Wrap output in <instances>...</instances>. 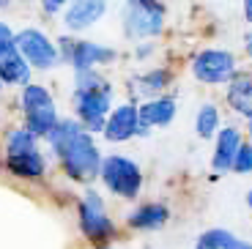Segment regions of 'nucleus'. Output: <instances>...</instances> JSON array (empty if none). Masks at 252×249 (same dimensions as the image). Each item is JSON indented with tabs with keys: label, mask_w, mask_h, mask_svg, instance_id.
Returning a JSON list of instances; mask_svg holds the SVG:
<instances>
[{
	"label": "nucleus",
	"mask_w": 252,
	"mask_h": 249,
	"mask_svg": "<svg viewBox=\"0 0 252 249\" xmlns=\"http://www.w3.org/2000/svg\"><path fill=\"white\" fill-rule=\"evenodd\" d=\"M50 145L61 159V167L74 181H91L101 170V154L96 148L94 137L74 121H58L52 129Z\"/></svg>",
	"instance_id": "f257e3e1"
},
{
	"label": "nucleus",
	"mask_w": 252,
	"mask_h": 249,
	"mask_svg": "<svg viewBox=\"0 0 252 249\" xmlns=\"http://www.w3.org/2000/svg\"><path fill=\"white\" fill-rule=\"evenodd\" d=\"M74 107L80 126L88 134L91 131H104V124L113 112V88L96 71H82V74H77Z\"/></svg>",
	"instance_id": "f03ea898"
},
{
	"label": "nucleus",
	"mask_w": 252,
	"mask_h": 249,
	"mask_svg": "<svg viewBox=\"0 0 252 249\" xmlns=\"http://www.w3.org/2000/svg\"><path fill=\"white\" fill-rule=\"evenodd\" d=\"M58 52H61V61L69 63L77 74L96 71V66L115 61V50H110V47H101L96 41H82V38H69V36H63L58 41Z\"/></svg>",
	"instance_id": "7ed1b4c3"
},
{
	"label": "nucleus",
	"mask_w": 252,
	"mask_h": 249,
	"mask_svg": "<svg viewBox=\"0 0 252 249\" xmlns=\"http://www.w3.org/2000/svg\"><path fill=\"white\" fill-rule=\"evenodd\" d=\"M14 44H17V52L22 55V61L31 66V69H52L61 63V52H58V44L50 41L41 31L36 28H25V31L14 33Z\"/></svg>",
	"instance_id": "20e7f679"
},
{
	"label": "nucleus",
	"mask_w": 252,
	"mask_h": 249,
	"mask_svg": "<svg viewBox=\"0 0 252 249\" xmlns=\"http://www.w3.org/2000/svg\"><path fill=\"white\" fill-rule=\"evenodd\" d=\"M99 175L104 181V187L113 194H121V197H137L140 187H143L140 167L132 159H126V156H107L101 162Z\"/></svg>",
	"instance_id": "39448f33"
},
{
	"label": "nucleus",
	"mask_w": 252,
	"mask_h": 249,
	"mask_svg": "<svg viewBox=\"0 0 252 249\" xmlns=\"http://www.w3.org/2000/svg\"><path fill=\"white\" fill-rule=\"evenodd\" d=\"M80 230L91 244H107L115 236V224L110 222L104 203L96 192H85L80 200Z\"/></svg>",
	"instance_id": "423d86ee"
},
{
	"label": "nucleus",
	"mask_w": 252,
	"mask_h": 249,
	"mask_svg": "<svg viewBox=\"0 0 252 249\" xmlns=\"http://www.w3.org/2000/svg\"><path fill=\"white\" fill-rule=\"evenodd\" d=\"M164 28V6L151 3V0H134L126 6L124 17V31L129 38H145L157 36Z\"/></svg>",
	"instance_id": "0eeeda50"
},
{
	"label": "nucleus",
	"mask_w": 252,
	"mask_h": 249,
	"mask_svg": "<svg viewBox=\"0 0 252 249\" xmlns=\"http://www.w3.org/2000/svg\"><path fill=\"white\" fill-rule=\"evenodd\" d=\"M192 71H195V77L200 82H206V85H222V82H230L236 77V61H233L230 52L206 50L195 58Z\"/></svg>",
	"instance_id": "6e6552de"
},
{
	"label": "nucleus",
	"mask_w": 252,
	"mask_h": 249,
	"mask_svg": "<svg viewBox=\"0 0 252 249\" xmlns=\"http://www.w3.org/2000/svg\"><path fill=\"white\" fill-rule=\"evenodd\" d=\"M140 129V118H137V107L134 104H121L110 112L107 124H104V137L110 143H126L132 140Z\"/></svg>",
	"instance_id": "1a4fd4ad"
},
{
	"label": "nucleus",
	"mask_w": 252,
	"mask_h": 249,
	"mask_svg": "<svg viewBox=\"0 0 252 249\" xmlns=\"http://www.w3.org/2000/svg\"><path fill=\"white\" fill-rule=\"evenodd\" d=\"M107 11V3L104 0H77V3H69L66 6V14H63V25L69 31H85L94 22H99Z\"/></svg>",
	"instance_id": "9d476101"
},
{
	"label": "nucleus",
	"mask_w": 252,
	"mask_h": 249,
	"mask_svg": "<svg viewBox=\"0 0 252 249\" xmlns=\"http://www.w3.org/2000/svg\"><path fill=\"white\" fill-rule=\"evenodd\" d=\"M137 118L140 126L148 129V126H167L176 118V101L173 99H151L145 104L137 107Z\"/></svg>",
	"instance_id": "9b49d317"
},
{
	"label": "nucleus",
	"mask_w": 252,
	"mask_h": 249,
	"mask_svg": "<svg viewBox=\"0 0 252 249\" xmlns=\"http://www.w3.org/2000/svg\"><path fill=\"white\" fill-rule=\"evenodd\" d=\"M241 148V137L236 129H222L217 137V151H214V170L217 173H227L233 170L236 154Z\"/></svg>",
	"instance_id": "f8f14e48"
},
{
	"label": "nucleus",
	"mask_w": 252,
	"mask_h": 249,
	"mask_svg": "<svg viewBox=\"0 0 252 249\" xmlns=\"http://www.w3.org/2000/svg\"><path fill=\"white\" fill-rule=\"evenodd\" d=\"M6 167L17 178H41L47 173V162L38 151L25 154V156H6Z\"/></svg>",
	"instance_id": "ddd939ff"
},
{
	"label": "nucleus",
	"mask_w": 252,
	"mask_h": 249,
	"mask_svg": "<svg viewBox=\"0 0 252 249\" xmlns=\"http://www.w3.org/2000/svg\"><path fill=\"white\" fill-rule=\"evenodd\" d=\"M167 217H170L167 206H162V203H145V206H140L129 217V224H132L134 230H157V227H162L167 222Z\"/></svg>",
	"instance_id": "4468645a"
},
{
	"label": "nucleus",
	"mask_w": 252,
	"mask_h": 249,
	"mask_svg": "<svg viewBox=\"0 0 252 249\" xmlns=\"http://www.w3.org/2000/svg\"><path fill=\"white\" fill-rule=\"evenodd\" d=\"M58 110H55V104H50V107H38V110H31V112H25V129L31 131L33 137H50L52 134V129L58 126Z\"/></svg>",
	"instance_id": "2eb2a0df"
},
{
	"label": "nucleus",
	"mask_w": 252,
	"mask_h": 249,
	"mask_svg": "<svg viewBox=\"0 0 252 249\" xmlns=\"http://www.w3.org/2000/svg\"><path fill=\"white\" fill-rule=\"evenodd\" d=\"M31 82V66L22 61L19 52H11L0 61V85H28Z\"/></svg>",
	"instance_id": "dca6fc26"
},
{
	"label": "nucleus",
	"mask_w": 252,
	"mask_h": 249,
	"mask_svg": "<svg viewBox=\"0 0 252 249\" xmlns=\"http://www.w3.org/2000/svg\"><path fill=\"white\" fill-rule=\"evenodd\" d=\"M227 99L239 112L250 115L252 112V74H239L230 80V91H227Z\"/></svg>",
	"instance_id": "f3484780"
},
{
	"label": "nucleus",
	"mask_w": 252,
	"mask_h": 249,
	"mask_svg": "<svg viewBox=\"0 0 252 249\" xmlns=\"http://www.w3.org/2000/svg\"><path fill=\"white\" fill-rule=\"evenodd\" d=\"M33 151H38V143H36V137H33L25 126H22V129L8 131V137H6V156H25V154H33Z\"/></svg>",
	"instance_id": "a211bd4d"
},
{
	"label": "nucleus",
	"mask_w": 252,
	"mask_h": 249,
	"mask_svg": "<svg viewBox=\"0 0 252 249\" xmlns=\"http://www.w3.org/2000/svg\"><path fill=\"white\" fill-rule=\"evenodd\" d=\"M55 104L52 101V93L47 91L44 85H33V82H28L25 88H22V110L31 112V110H38V107H50Z\"/></svg>",
	"instance_id": "6ab92c4d"
},
{
	"label": "nucleus",
	"mask_w": 252,
	"mask_h": 249,
	"mask_svg": "<svg viewBox=\"0 0 252 249\" xmlns=\"http://www.w3.org/2000/svg\"><path fill=\"white\" fill-rule=\"evenodd\" d=\"M170 80H173V74L167 69H154V71H148V74H143V77H137V88L143 91V93H162L164 88L170 85Z\"/></svg>",
	"instance_id": "aec40b11"
},
{
	"label": "nucleus",
	"mask_w": 252,
	"mask_h": 249,
	"mask_svg": "<svg viewBox=\"0 0 252 249\" xmlns=\"http://www.w3.org/2000/svg\"><path fill=\"white\" fill-rule=\"evenodd\" d=\"M217 126H220V112H217L214 104H203L200 112H197V121H195V129L200 137H211L217 131Z\"/></svg>",
	"instance_id": "412c9836"
},
{
	"label": "nucleus",
	"mask_w": 252,
	"mask_h": 249,
	"mask_svg": "<svg viewBox=\"0 0 252 249\" xmlns=\"http://www.w3.org/2000/svg\"><path fill=\"white\" fill-rule=\"evenodd\" d=\"M233 238L236 236H230L227 230H208V233H203L200 238H197V244H195V249H227L230 244H233Z\"/></svg>",
	"instance_id": "4be33fe9"
},
{
	"label": "nucleus",
	"mask_w": 252,
	"mask_h": 249,
	"mask_svg": "<svg viewBox=\"0 0 252 249\" xmlns=\"http://www.w3.org/2000/svg\"><path fill=\"white\" fill-rule=\"evenodd\" d=\"M11 52H17V44H14V31L6 25V22H0V61L8 58Z\"/></svg>",
	"instance_id": "5701e85b"
},
{
	"label": "nucleus",
	"mask_w": 252,
	"mask_h": 249,
	"mask_svg": "<svg viewBox=\"0 0 252 249\" xmlns=\"http://www.w3.org/2000/svg\"><path fill=\"white\" fill-rule=\"evenodd\" d=\"M236 173H252V145H241L233 162Z\"/></svg>",
	"instance_id": "b1692460"
},
{
	"label": "nucleus",
	"mask_w": 252,
	"mask_h": 249,
	"mask_svg": "<svg viewBox=\"0 0 252 249\" xmlns=\"http://www.w3.org/2000/svg\"><path fill=\"white\" fill-rule=\"evenodd\" d=\"M41 8H44V14H55V11H61V8H66V3H61V0H44Z\"/></svg>",
	"instance_id": "393cba45"
},
{
	"label": "nucleus",
	"mask_w": 252,
	"mask_h": 249,
	"mask_svg": "<svg viewBox=\"0 0 252 249\" xmlns=\"http://www.w3.org/2000/svg\"><path fill=\"white\" fill-rule=\"evenodd\" d=\"M227 249H252V244H247V241H239V238H233V244Z\"/></svg>",
	"instance_id": "a878e982"
},
{
	"label": "nucleus",
	"mask_w": 252,
	"mask_h": 249,
	"mask_svg": "<svg viewBox=\"0 0 252 249\" xmlns=\"http://www.w3.org/2000/svg\"><path fill=\"white\" fill-rule=\"evenodd\" d=\"M244 14H247V19H250V22H252V0H250V3H247V6H244Z\"/></svg>",
	"instance_id": "bb28decb"
},
{
	"label": "nucleus",
	"mask_w": 252,
	"mask_h": 249,
	"mask_svg": "<svg viewBox=\"0 0 252 249\" xmlns=\"http://www.w3.org/2000/svg\"><path fill=\"white\" fill-rule=\"evenodd\" d=\"M247 52L252 55V36H247Z\"/></svg>",
	"instance_id": "cd10ccee"
},
{
	"label": "nucleus",
	"mask_w": 252,
	"mask_h": 249,
	"mask_svg": "<svg viewBox=\"0 0 252 249\" xmlns=\"http://www.w3.org/2000/svg\"><path fill=\"white\" fill-rule=\"evenodd\" d=\"M247 206L252 208V189H250V194H247Z\"/></svg>",
	"instance_id": "c85d7f7f"
},
{
	"label": "nucleus",
	"mask_w": 252,
	"mask_h": 249,
	"mask_svg": "<svg viewBox=\"0 0 252 249\" xmlns=\"http://www.w3.org/2000/svg\"><path fill=\"white\" fill-rule=\"evenodd\" d=\"M247 118H250V129H252V112H250V115H247Z\"/></svg>",
	"instance_id": "c756f323"
},
{
	"label": "nucleus",
	"mask_w": 252,
	"mask_h": 249,
	"mask_svg": "<svg viewBox=\"0 0 252 249\" xmlns=\"http://www.w3.org/2000/svg\"><path fill=\"white\" fill-rule=\"evenodd\" d=\"M0 88H3V85H0Z\"/></svg>",
	"instance_id": "7c9ffc66"
}]
</instances>
